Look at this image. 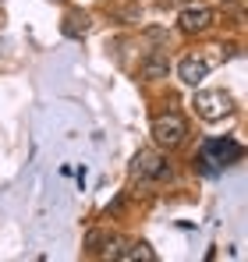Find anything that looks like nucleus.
Wrapping results in <instances>:
<instances>
[{"label":"nucleus","mask_w":248,"mask_h":262,"mask_svg":"<svg viewBox=\"0 0 248 262\" xmlns=\"http://www.w3.org/2000/svg\"><path fill=\"white\" fill-rule=\"evenodd\" d=\"M241 152H245V149H241V142H234V138H209L206 145L199 149V156H195V167L206 177H216L223 167L238 163Z\"/></svg>","instance_id":"f257e3e1"},{"label":"nucleus","mask_w":248,"mask_h":262,"mask_svg":"<svg viewBox=\"0 0 248 262\" xmlns=\"http://www.w3.org/2000/svg\"><path fill=\"white\" fill-rule=\"evenodd\" d=\"M128 174L138 184H156V181L170 177V163H167L163 152H156V149H138L131 156V163H128Z\"/></svg>","instance_id":"f03ea898"},{"label":"nucleus","mask_w":248,"mask_h":262,"mask_svg":"<svg viewBox=\"0 0 248 262\" xmlns=\"http://www.w3.org/2000/svg\"><path fill=\"white\" fill-rule=\"evenodd\" d=\"M184 138H188V124H184V117L181 114H160L156 121H153V142H156V149H177V145H184Z\"/></svg>","instance_id":"7ed1b4c3"},{"label":"nucleus","mask_w":248,"mask_h":262,"mask_svg":"<svg viewBox=\"0 0 248 262\" xmlns=\"http://www.w3.org/2000/svg\"><path fill=\"white\" fill-rule=\"evenodd\" d=\"M231 110H234L231 92H223V89H199L195 92V114L202 121H223Z\"/></svg>","instance_id":"20e7f679"},{"label":"nucleus","mask_w":248,"mask_h":262,"mask_svg":"<svg viewBox=\"0 0 248 262\" xmlns=\"http://www.w3.org/2000/svg\"><path fill=\"white\" fill-rule=\"evenodd\" d=\"M213 21H216V11H213L209 4H188V7H181V14H177V29L188 32V36L206 32Z\"/></svg>","instance_id":"39448f33"},{"label":"nucleus","mask_w":248,"mask_h":262,"mask_svg":"<svg viewBox=\"0 0 248 262\" xmlns=\"http://www.w3.org/2000/svg\"><path fill=\"white\" fill-rule=\"evenodd\" d=\"M209 68H213V60H206V57H199V53H188L181 64H177V78L184 82V85H199L202 78L209 75Z\"/></svg>","instance_id":"423d86ee"},{"label":"nucleus","mask_w":248,"mask_h":262,"mask_svg":"<svg viewBox=\"0 0 248 262\" xmlns=\"http://www.w3.org/2000/svg\"><path fill=\"white\" fill-rule=\"evenodd\" d=\"M138 75L146 78V82H160L170 75V57H167V50H149L146 57H142V64H138Z\"/></svg>","instance_id":"0eeeda50"},{"label":"nucleus","mask_w":248,"mask_h":262,"mask_svg":"<svg viewBox=\"0 0 248 262\" xmlns=\"http://www.w3.org/2000/svg\"><path fill=\"white\" fill-rule=\"evenodd\" d=\"M89 29H92V18H89L85 11H78V7L60 18V36H68V39H82Z\"/></svg>","instance_id":"6e6552de"},{"label":"nucleus","mask_w":248,"mask_h":262,"mask_svg":"<svg viewBox=\"0 0 248 262\" xmlns=\"http://www.w3.org/2000/svg\"><path fill=\"white\" fill-rule=\"evenodd\" d=\"M121 259L124 262H156V252L149 248V241H128L124 245V252H121Z\"/></svg>","instance_id":"1a4fd4ad"},{"label":"nucleus","mask_w":248,"mask_h":262,"mask_svg":"<svg viewBox=\"0 0 248 262\" xmlns=\"http://www.w3.org/2000/svg\"><path fill=\"white\" fill-rule=\"evenodd\" d=\"M110 237H114L110 230H99V227L89 230V234H85V255H103L107 245H110Z\"/></svg>","instance_id":"9d476101"}]
</instances>
